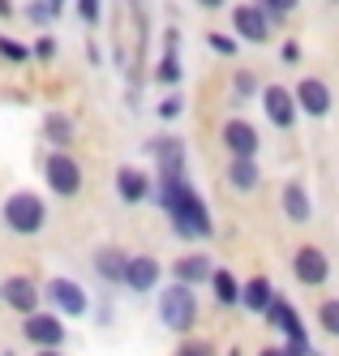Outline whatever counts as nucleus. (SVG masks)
I'll return each instance as SVG.
<instances>
[{
  "label": "nucleus",
  "instance_id": "11",
  "mask_svg": "<svg viewBox=\"0 0 339 356\" xmlns=\"http://www.w3.org/2000/svg\"><path fill=\"white\" fill-rule=\"evenodd\" d=\"M155 189H159V181H150L142 168H120L116 172V193H120L125 207H138V202L155 197Z\"/></svg>",
  "mask_w": 339,
  "mask_h": 356
},
{
  "label": "nucleus",
  "instance_id": "5",
  "mask_svg": "<svg viewBox=\"0 0 339 356\" xmlns=\"http://www.w3.org/2000/svg\"><path fill=\"white\" fill-rule=\"evenodd\" d=\"M232 31H237V39L262 47V43H271V35H275V17L267 13L262 0H258V5H237V9H232Z\"/></svg>",
  "mask_w": 339,
  "mask_h": 356
},
{
  "label": "nucleus",
  "instance_id": "27",
  "mask_svg": "<svg viewBox=\"0 0 339 356\" xmlns=\"http://www.w3.org/2000/svg\"><path fill=\"white\" fill-rule=\"evenodd\" d=\"M318 326L326 330V335H335V339H339V300H335V296L318 305Z\"/></svg>",
  "mask_w": 339,
  "mask_h": 356
},
{
  "label": "nucleus",
  "instance_id": "34",
  "mask_svg": "<svg viewBox=\"0 0 339 356\" xmlns=\"http://www.w3.org/2000/svg\"><path fill=\"white\" fill-rule=\"evenodd\" d=\"M31 52H35V60H52V56H56V39H52V35H43V39L31 47Z\"/></svg>",
  "mask_w": 339,
  "mask_h": 356
},
{
  "label": "nucleus",
  "instance_id": "4",
  "mask_svg": "<svg viewBox=\"0 0 339 356\" xmlns=\"http://www.w3.org/2000/svg\"><path fill=\"white\" fill-rule=\"evenodd\" d=\"M43 176H47V189L56 197H77L82 193V168H77V159L61 146L43 159Z\"/></svg>",
  "mask_w": 339,
  "mask_h": 356
},
{
  "label": "nucleus",
  "instance_id": "23",
  "mask_svg": "<svg viewBox=\"0 0 339 356\" xmlns=\"http://www.w3.org/2000/svg\"><path fill=\"white\" fill-rule=\"evenodd\" d=\"M155 82H159V86H176V82H180V56H176V47H168V52L159 56V69H155Z\"/></svg>",
  "mask_w": 339,
  "mask_h": 356
},
{
  "label": "nucleus",
  "instance_id": "16",
  "mask_svg": "<svg viewBox=\"0 0 339 356\" xmlns=\"http://www.w3.org/2000/svg\"><path fill=\"white\" fill-rule=\"evenodd\" d=\"M211 275H215V266H211V258L206 253H185V258H176L172 262V279H180V284H211Z\"/></svg>",
  "mask_w": 339,
  "mask_h": 356
},
{
  "label": "nucleus",
  "instance_id": "44",
  "mask_svg": "<svg viewBox=\"0 0 339 356\" xmlns=\"http://www.w3.org/2000/svg\"><path fill=\"white\" fill-rule=\"evenodd\" d=\"M0 356H13V352H0Z\"/></svg>",
  "mask_w": 339,
  "mask_h": 356
},
{
  "label": "nucleus",
  "instance_id": "31",
  "mask_svg": "<svg viewBox=\"0 0 339 356\" xmlns=\"http://www.w3.org/2000/svg\"><path fill=\"white\" fill-rule=\"evenodd\" d=\"M176 356H215V348L206 343V339H185L176 348Z\"/></svg>",
  "mask_w": 339,
  "mask_h": 356
},
{
  "label": "nucleus",
  "instance_id": "40",
  "mask_svg": "<svg viewBox=\"0 0 339 356\" xmlns=\"http://www.w3.org/2000/svg\"><path fill=\"white\" fill-rule=\"evenodd\" d=\"M262 356H288V352H283V348H267Z\"/></svg>",
  "mask_w": 339,
  "mask_h": 356
},
{
  "label": "nucleus",
  "instance_id": "37",
  "mask_svg": "<svg viewBox=\"0 0 339 356\" xmlns=\"http://www.w3.org/2000/svg\"><path fill=\"white\" fill-rule=\"evenodd\" d=\"M164 43H168V47H176V52H180V31H168V35H164Z\"/></svg>",
  "mask_w": 339,
  "mask_h": 356
},
{
  "label": "nucleus",
  "instance_id": "30",
  "mask_svg": "<svg viewBox=\"0 0 339 356\" xmlns=\"http://www.w3.org/2000/svg\"><path fill=\"white\" fill-rule=\"evenodd\" d=\"M262 5H267V13L275 17V26H279V22L288 17V13H297V5H301V0H262Z\"/></svg>",
  "mask_w": 339,
  "mask_h": 356
},
{
  "label": "nucleus",
  "instance_id": "45",
  "mask_svg": "<svg viewBox=\"0 0 339 356\" xmlns=\"http://www.w3.org/2000/svg\"><path fill=\"white\" fill-rule=\"evenodd\" d=\"M314 356H322V352H314Z\"/></svg>",
  "mask_w": 339,
  "mask_h": 356
},
{
  "label": "nucleus",
  "instance_id": "13",
  "mask_svg": "<svg viewBox=\"0 0 339 356\" xmlns=\"http://www.w3.org/2000/svg\"><path fill=\"white\" fill-rule=\"evenodd\" d=\"M223 146H228V155H258V129L249 120H241V116H232L228 124H223Z\"/></svg>",
  "mask_w": 339,
  "mask_h": 356
},
{
  "label": "nucleus",
  "instance_id": "24",
  "mask_svg": "<svg viewBox=\"0 0 339 356\" xmlns=\"http://www.w3.org/2000/svg\"><path fill=\"white\" fill-rule=\"evenodd\" d=\"M185 150H176V155H164L159 159V185H176V181H185Z\"/></svg>",
  "mask_w": 339,
  "mask_h": 356
},
{
  "label": "nucleus",
  "instance_id": "12",
  "mask_svg": "<svg viewBox=\"0 0 339 356\" xmlns=\"http://www.w3.org/2000/svg\"><path fill=\"white\" fill-rule=\"evenodd\" d=\"M267 322H271L275 330H283V339H288V343H309V335H305V326H301L297 309H292V305L283 300V296H275V300H271Z\"/></svg>",
  "mask_w": 339,
  "mask_h": 356
},
{
  "label": "nucleus",
  "instance_id": "18",
  "mask_svg": "<svg viewBox=\"0 0 339 356\" xmlns=\"http://www.w3.org/2000/svg\"><path fill=\"white\" fill-rule=\"evenodd\" d=\"M125 270H129V253H120L112 245L95 253V275L103 279V284H125Z\"/></svg>",
  "mask_w": 339,
  "mask_h": 356
},
{
  "label": "nucleus",
  "instance_id": "15",
  "mask_svg": "<svg viewBox=\"0 0 339 356\" xmlns=\"http://www.w3.org/2000/svg\"><path fill=\"white\" fill-rule=\"evenodd\" d=\"M292 90H297V104H301L305 116H326V112H331V90H326V82H318V78H301Z\"/></svg>",
  "mask_w": 339,
  "mask_h": 356
},
{
  "label": "nucleus",
  "instance_id": "17",
  "mask_svg": "<svg viewBox=\"0 0 339 356\" xmlns=\"http://www.w3.org/2000/svg\"><path fill=\"white\" fill-rule=\"evenodd\" d=\"M228 181H232V189L253 193L258 185H262V168H258V155H232V163H228Z\"/></svg>",
  "mask_w": 339,
  "mask_h": 356
},
{
  "label": "nucleus",
  "instance_id": "32",
  "mask_svg": "<svg viewBox=\"0 0 339 356\" xmlns=\"http://www.w3.org/2000/svg\"><path fill=\"white\" fill-rule=\"evenodd\" d=\"M206 43H211L219 56H237V39H228V35H215L211 31V35H206Z\"/></svg>",
  "mask_w": 339,
  "mask_h": 356
},
{
  "label": "nucleus",
  "instance_id": "3",
  "mask_svg": "<svg viewBox=\"0 0 339 356\" xmlns=\"http://www.w3.org/2000/svg\"><path fill=\"white\" fill-rule=\"evenodd\" d=\"M0 219H5L9 232L17 236H35L43 232V223H47V207H43V197L39 193H9L5 197V211H0Z\"/></svg>",
  "mask_w": 339,
  "mask_h": 356
},
{
  "label": "nucleus",
  "instance_id": "26",
  "mask_svg": "<svg viewBox=\"0 0 339 356\" xmlns=\"http://www.w3.org/2000/svg\"><path fill=\"white\" fill-rule=\"evenodd\" d=\"M176 150H185V142H180V138H172V134H159V138H150V142H146V155H155V159L176 155Z\"/></svg>",
  "mask_w": 339,
  "mask_h": 356
},
{
  "label": "nucleus",
  "instance_id": "21",
  "mask_svg": "<svg viewBox=\"0 0 339 356\" xmlns=\"http://www.w3.org/2000/svg\"><path fill=\"white\" fill-rule=\"evenodd\" d=\"M211 292H215V305H223V309H232V305H241V284H237V275L232 270H219L215 266V275H211Z\"/></svg>",
  "mask_w": 339,
  "mask_h": 356
},
{
  "label": "nucleus",
  "instance_id": "29",
  "mask_svg": "<svg viewBox=\"0 0 339 356\" xmlns=\"http://www.w3.org/2000/svg\"><path fill=\"white\" fill-rule=\"evenodd\" d=\"M232 90H237L241 99H249V95H258V78L249 69H241V73H232Z\"/></svg>",
  "mask_w": 339,
  "mask_h": 356
},
{
  "label": "nucleus",
  "instance_id": "25",
  "mask_svg": "<svg viewBox=\"0 0 339 356\" xmlns=\"http://www.w3.org/2000/svg\"><path fill=\"white\" fill-rule=\"evenodd\" d=\"M35 52H31V47H22L17 39H9V35H0V60H5V65H26V60H31Z\"/></svg>",
  "mask_w": 339,
  "mask_h": 356
},
{
  "label": "nucleus",
  "instance_id": "14",
  "mask_svg": "<svg viewBox=\"0 0 339 356\" xmlns=\"http://www.w3.org/2000/svg\"><path fill=\"white\" fill-rule=\"evenodd\" d=\"M159 275H164V262H159V258H150V253H142V258H129L125 288H134V292H150L155 284H159Z\"/></svg>",
  "mask_w": 339,
  "mask_h": 356
},
{
  "label": "nucleus",
  "instance_id": "22",
  "mask_svg": "<svg viewBox=\"0 0 339 356\" xmlns=\"http://www.w3.org/2000/svg\"><path fill=\"white\" fill-rule=\"evenodd\" d=\"M73 134H77V129H73V120H69L65 112H47V116H43V138H47L52 146L65 150V146L73 142Z\"/></svg>",
  "mask_w": 339,
  "mask_h": 356
},
{
  "label": "nucleus",
  "instance_id": "20",
  "mask_svg": "<svg viewBox=\"0 0 339 356\" xmlns=\"http://www.w3.org/2000/svg\"><path fill=\"white\" fill-rule=\"evenodd\" d=\"M283 215H288L292 223H309V215H314V202H309L305 185H283Z\"/></svg>",
  "mask_w": 339,
  "mask_h": 356
},
{
  "label": "nucleus",
  "instance_id": "6",
  "mask_svg": "<svg viewBox=\"0 0 339 356\" xmlns=\"http://www.w3.org/2000/svg\"><path fill=\"white\" fill-rule=\"evenodd\" d=\"M43 296L52 300V309H56V314H69V318H82V314L90 309V296H86V288H82V284H73V279H65V275L47 279Z\"/></svg>",
  "mask_w": 339,
  "mask_h": 356
},
{
  "label": "nucleus",
  "instance_id": "42",
  "mask_svg": "<svg viewBox=\"0 0 339 356\" xmlns=\"http://www.w3.org/2000/svg\"><path fill=\"white\" fill-rule=\"evenodd\" d=\"M47 5H56V9H61V5H65V0H47Z\"/></svg>",
  "mask_w": 339,
  "mask_h": 356
},
{
  "label": "nucleus",
  "instance_id": "39",
  "mask_svg": "<svg viewBox=\"0 0 339 356\" xmlns=\"http://www.w3.org/2000/svg\"><path fill=\"white\" fill-rule=\"evenodd\" d=\"M35 356H61V348H39Z\"/></svg>",
  "mask_w": 339,
  "mask_h": 356
},
{
  "label": "nucleus",
  "instance_id": "35",
  "mask_svg": "<svg viewBox=\"0 0 339 356\" xmlns=\"http://www.w3.org/2000/svg\"><path fill=\"white\" fill-rule=\"evenodd\" d=\"M279 60H283V65H301V43H297V39H288V43L279 47Z\"/></svg>",
  "mask_w": 339,
  "mask_h": 356
},
{
  "label": "nucleus",
  "instance_id": "33",
  "mask_svg": "<svg viewBox=\"0 0 339 356\" xmlns=\"http://www.w3.org/2000/svg\"><path fill=\"white\" fill-rule=\"evenodd\" d=\"M77 17H82L86 26H95L99 22V0H77Z\"/></svg>",
  "mask_w": 339,
  "mask_h": 356
},
{
  "label": "nucleus",
  "instance_id": "9",
  "mask_svg": "<svg viewBox=\"0 0 339 356\" xmlns=\"http://www.w3.org/2000/svg\"><path fill=\"white\" fill-rule=\"evenodd\" d=\"M0 296H5V305H9V309H17L22 318H26V314H35V309H39V300H43L39 284H35V279H26V275H9L5 284H0Z\"/></svg>",
  "mask_w": 339,
  "mask_h": 356
},
{
  "label": "nucleus",
  "instance_id": "36",
  "mask_svg": "<svg viewBox=\"0 0 339 356\" xmlns=\"http://www.w3.org/2000/svg\"><path fill=\"white\" fill-rule=\"evenodd\" d=\"M172 116H180V95H168L159 104V120H172Z\"/></svg>",
  "mask_w": 339,
  "mask_h": 356
},
{
  "label": "nucleus",
  "instance_id": "7",
  "mask_svg": "<svg viewBox=\"0 0 339 356\" xmlns=\"http://www.w3.org/2000/svg\"><path fill=\"white\" fill-rule=\"evenodd\" d=\"M22 335L31 339L35 348H61V343H65V322H61L56 314H43V309H35V314H26V322H22Z\"/></svg>",
  "mask_w": 339,
  "mask_h": 356
},
{
  "label": "nucleus",
  "instance_id": "1",
  "mask_svg": "<svg viewBox=\"0 0 339 356\" xmlns=\"http://www.w3.org/2000/svg\"><path fill=\"white\" fill-rule=\"evenodd\" d=\"M155 202L168 211L176 236H185V241H211V232H215V227H211V211H206L202 193L189 181L159 185V189H155Z\"/></svg>",
  "mask_w": 339,
  "mask_h": 356
},
{
  "label": "nucleus",
  "instance_id": "41",
  "mask_svg": "<svg viewBox=\"0 0 339 356\" xmlns=\"http://www.w3.org/2000/svg\"><path fill=\"white\" fill-rule=\"evenodd\" d=\"M9 9H13V5H9V0H0V17H9Z\"/></svg>",
  "mask_w": 339,
  "mask_h": 356
},
{
  "label": "nucleus",
  "instance_id": "28",
  "mask_svg": "<svg viewBox=\"0 0 339 356\" xmlns=\"http://www.w3.org/2000/svg\"><path fill=\"white\" fill-rule=\"evenodd\" d=\"M56 13H61L56 5H47V0H35V5L26 9V22H35V26H47V22L56 17Z\"/></svg>",
  "mask_w": 339,
  "mask_h": 356
},
{
  "label": "nucleus",
  "instance_id": "8",
  "mask_svg": "<svg viewBox=\"0 0 339 356\" xmlns=\"http://www.w3.org/2000/svg\"><path fill=\"white\" fill-rule=\"evenodd\" d=\"M262 108H267L271 124H279V129H292L297 116H301L297 90H288V86H267V90H262Z\"/></svg>",
  "mask_w": 339,
  "mask_h": 356
},
{
  "label": "nucleus",
  "instance_id": "43",
  "mask_svg": "<svg viewBox=\"0 0 339 356\" xmlns=\"http://www.w3.org/2000/svg\"><path fill=\"white\" fill-rule=\"evenodd\" d=\"M326 5H339V0H326Z\"/></svg>",
  "mask_w": 339,
  "mask_h": 356
},
{
  "label": "nucleus",
  "instance_id": "10",
  "mask_svg": "<svg viewBox=\"0 0 339 356\" xmlns=\"http://www.w3.org/2000/svg\"><path fill=\"white\" fill-rule=\"evenodd\" d=\"M292 270H297V279H301L305 288H322V284H326V275H331V262H326V253H322V249L305 245V249H297Z\"/></svg>",
  "mask_w": 339,
  "mask_h": 356
},
{
  "label": "nucleus",
  "instance_id": "2",
  "mask_svg": "<svg viewBox=\"0 0 339 356\" xmlns=\"http://www.w3.org/2000/svg\"><path fill=\"white\" fill-rule=\"evenodd\" d=\"M159 322L168 330H194L198 322V296H194V284H180V279H172V284L159 292Z\"/></svg>",
  "mask_w": 339,
  "mask_h": 356
},
{
  "label": "nucleus",
  "instance_id": "19",
  "mask_svg": "<svg viewBox=\"0 0 339 356\" xmlns=\"http://www.w3.org/2000/svg\"><path fill=\"white\" fill-rule=\"evenodd\" d=\"M275 296H279V292L271 288V279H267V275H253L249 284H245V292H241V305H245L249 314H267Z\"/></svg>",
  "mask_w": 339,
  "mask_h": 356
},
{
  "label": "nucleus",
  "instance_id": "38",
  "mask_svg": "<svg viewBox=\"0 0 339 356\" xmlns=\"http://www.w3.org/2000/svg\"><path fill=\"white\" fill-rule=\"evenodd\" d=\"M198 5H202V9H219V5H223V0H198Z\"/></svg>",
  "mask_w": 339,
  "mask_h": 356
}]
</instances>
